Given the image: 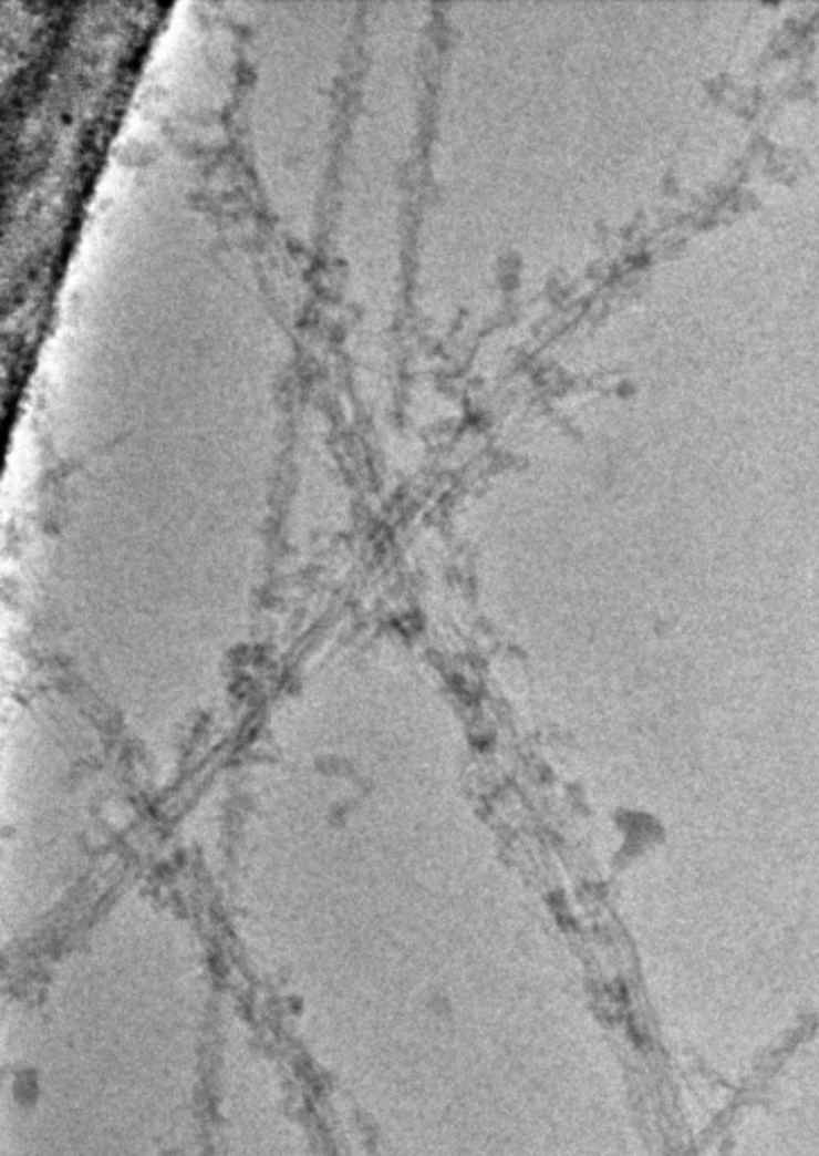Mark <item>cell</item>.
<instances>
[{
    "mask_svg": "<svg viewBox=\"0 0 819 1156\" xmlns=\"http://www.w3.org/2000/svg\"><path fill=\"white\" fill-rule=\"evenodd\" d=\"M616 827L623 836V843L632 849H630V858L636 856V854H643L653 849V845L662 843L664 840V827L662 823L653 820L651 814L646 812H632V808H625V812H619L616 816Z\"/></svg>",
    "mask_w": 819,
    "mask_h": 1156,
    "instance_id": "obj_1",
    "label": "cell"
}]
</instances>
